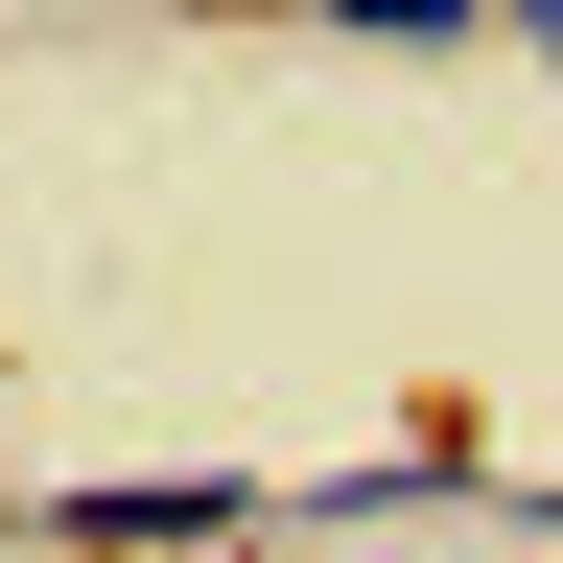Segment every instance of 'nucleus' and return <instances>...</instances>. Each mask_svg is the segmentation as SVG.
Masks as SVG:
<instances>
[{"instance_id":"1","label":"nucleus","mask_w":563,"mask_h":563,"mask_svg":"<svg viewBox=\"0 0 563 563\" xmlns=\"http://www.w3.org/2000/svg\"><path fill=\"white\" fill-rule=\"evenodd\" d=\"M282 493L258 470H118V493H24V540L47 563H211V540H258Z\"/></svg>"},{"instance_id":"4","label":"nucleus","mask_w":563,"mask_h":563,"mask_svg":"<svg viewBox=\"0 0 563 563\" xmlns=\"http://www.w3.org/2000/svg\"><path fill=\"white\" fill-rule=\"evenodd\" d=\"M517 517H540V540H563V470H540V493H517Z\"/></svg>"},{"instance_id":"2","label":"nucleus","mask_w":563,"mask_h":563,"mask_svg":"<svg viewBox=\"0 0 563 563\" xmlns=\"http://www.w3.org/2000/svg\"><path fill=\"white\" fill-rule=\"evenodd\" d=\"M352 47H493V0H329Z\"/></svg>"},{"instance_id":"3","label":"nucleus","mask_w":563,"mask_h":563,"mask_svg":"<svg viewBox=\"0 0 563 563\" xmlns=\"http://www.w3.org/2000/svg\"><path fill=\"white\" fill-rule=\"evenodd\" d=\"M493 47H540V70H563V0H493Z\"/></svg>"}]
</instances>
